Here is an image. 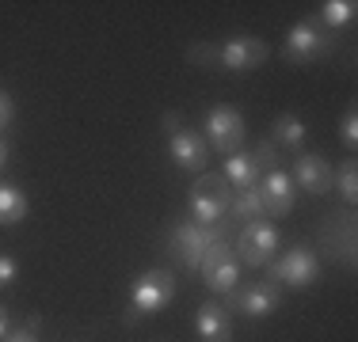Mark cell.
I'll return each mask as SVG.
<instances>
[{"instance_id":"1","label":"cell","mask_w":358,"mask_h":342,"mask_svg":"<svg viewBox=\"0 0 358 342\" xmlns=\"http://www.w3.org/2000/svg\"><path fill=\"white\" fill-rule=\"evenodd\" d=\"M229 236H233V221H217L214 228H202L187 217V221H176L172 225V232H168V251H172V259L183 262L187 270H199L206 247L214 244V239H229Z\"/></svg>"},{"instance_id":"2","label":"cell","mask_w":358,"mask_h":342,"mask_svg":"<svg viewBox=\"0 0 358 342\" xmlns=\"http://www.w3.org/2000/svg\"><path fill=\"white\" fill-rule=\"evenodd\" d=\"M160 126H164V133H168V152H172V164L179 171H194V175H202L206 164H210L206 137H202L199 130H191V126L176 114V110H164Z\"/></svg>"},{"instance_id":"3","label":"cell","mask_w":358,"mask_h":342,"mask_svg":"<svg viewBox=\"0 0 358 342\" xmlns=\"http://www.w3.org/2000/svg\"><path fill=\"white\" fill-rule=\"evenodd\" d=\"M233 186L221 171H202L194 179V191H191V221L202 228H214L217 221L229 217V205H233Z\"/></svg>"},{"instance_id":"4","label":"cell","mask_w":358,"mask_h":342,"mask_svg":"<svg viewBox=\"0 0 358 342\" xmlns=\"http://www.w3.org/2000/svg\"><path fill=\"white\" fill-rule=\"evenodd\" d=\"M176 301V274L172 270H145L130 285V312L126 323H138L141 315H157Z\"/></svg>"},{"instance_id":"5","label":"cell","mask_w":358,"mask_h":342,"mask_svg":"<svg viewBox=\"0 0 358 342\" xmlns=\"http://www.w3.org/2000/svg\"><path fill=\"white\" fill-rule=\"evenodd\" d=\"M331 50H336V34H328L313 20H297L294 27L286 31V42H282V57L289 65L324 61V57H331Z\"/></svg>"},{"instance_id":"6","label":"cell","mask_w":358,"mask_h":342,"mask_svg":"<svg viewBox=\"0 0 358 342\" xmlns=\"http://www.w3.org/2000/svg\"><path fill=\"white\" fill-rule=\"evenodd\" d=\"M202 137H206V144L221 156H233V152H241L244 137H248V122H244V114L236 107H210L206 110V122H202Z\"/></svg>"},{"instance_id":"7","label":"cell","mask_w":358,"mask_h":342,"mask_svg":"<svg viewBox=\"0 0 358 342\" xmlns=\"http://www.w3.org/2000/svg\"><path fill=\"white\" fill-rule=\"evenodd\" d=\"M199 274L202 281H206L210 293H233L236 285H241V262H236V251L229 239H214V244L206 247V255H202L199 262Z\"/></svg>"},{"instance_id":"8","label":"cell","mask_w":358,"mask_h":342,"mask_svg":"<svg viewBox=\"0 0 358 342\" xmlns=\"http://www.w3.org/2000/svg\"><path fill=\"white\" fill-rule=\"evenodd\" d=\"M267 267H271L267 281H278V285H289V289H309L320 281V259L309 247H289L278 259H271Z\"/></svg>"},{"instance_id":"9","label":"cell","mask_w":358,"mask_h":342,"mask_svg":"<svg viewBox=\"0 0 358 342\" xmlns=\"http://www.w3.org/2000/svg\"><path fill=\"white\" fill-rule=\"evenodd\" d=\"M278 244H282V236H278L275 225H267V221H248V225L241 228V236H236V262L241 267H267L271 259H275Z\"/></svg>"},{"instance_id":"10","label":"cell","mask_w":358,"mask_h":342,"mask_svg":"<svg viewBox=\"0 0 358 342\" xmlns=\"http://www.w3.org/2000/svg\"><path fill=\"white\" fill-rule=\"evenodd\" d=\"M278 304H282V289L275 281H248V285H236L233 293H225V312H244L252 320L271 315Z\"/></svg>"},{"instance_id":"11","label":"cell","mask_w":358,"mask_h":342,"mask_svg":"<svg viewBox=\"0 0 358 342\" xmlns=\"http://www.w3.org/2000/svg\"><path fill=\"white\" fill-rule=\"evenodd\" d=\"M267 57H271V46L263 38H255V34H233L229 42L217 46L214 65H221L225 73H252V68H259Z\"/></svg>"},{"instance_id":"12","label":"cell","mask_w":358,"mask_h":342,"mask_svg":"<svg viewBox=\"0 0 358 342\" xmlns=\"http://www.w3.org/2000/svg\"><path fill=\"white\" fill-rule=\"evenodd\" d=\"M294 179L305 194H328L331 179H336V168H331L320 152H297L294 156Z\"/></svg>"},{"instance_id":"13","label":"cell","mask_w":358,"mask_h":342,"mask_svg":"<svg viewBox=\"0 0 358 342\" xmlns=\"http://www.w3.org/2000/svg\"><path fill=\"white\" fill-rule=\"evenodd\" d=\"M320 239H324V251H328L331 262L339 259V262H347V267H355V217L351 213H343V217L331 213Z\"/></svg>"},{"instance_id":"14","label":"cell","mask_w":358,"mask_h":342,"mask_svg":"<svg viewBox=\"0 0 358 342\" xmlns=\"http://www.w3.org/2000/svg\"><path fill=\"white\" fill-rule=\"evenodd\" d=\"M194 331H199V342H233V315L225 312V304L206 301L194 312Z\"/></svg>"},{"instance_id":"15","label":"cell","mask_w":358,"mask_h":342,"mask_svg":"<svg viewBox=\"0 0 358 342\" xmlns=\"http://www.w3.org/2000/svg\"><path fill=\"white\" fill-rule=\"evenodd\" d=\"M259 194H263L267 213H275V217H286V213L294 209V179H289L282 168L263 171L259 175Z\"/></svg>"},{"instance_id":"16","label":"cell","mask_w":358,"mask_h":342,"mask_svg":"<svg viewBox=\"0 0 358 342\" xmlns=\"http://www.w3.org/2000/svg\"><path fill=\"white\" fill-rule=\"evenodd\" d=\"M221 175L229 179V186L233 191H252V186H259V164H255L252 152H233V156H225V168H221Z\"/></svg>"},{"instance_id":"17","label":"cell","mask_w":358,"mask_h":342,"mask_svg":"<svg viewBox=\"0 0 358 342\" xmlns=\"http://www.w3.org/2000/svg\"><path fill=\"white\" fill-rule=\"evenodd\" d=\"M271 130H275L271 144H282L286 152H297L305 144V137H309V126H305L294 110H282V114L275 118V126H271Z\"/></svg>"},{"instance_id":"18","label":"cell","mask_w":358,"mask_h":342,"mask_svg":"<svg viewBox=\"0 0 358 342\" xmlns=\"http://www.w3.org/2000/svg\"><path fill=\"white\" fill-rule=\"evenodd\" d=\"M31 202L15 183H0V225H20L27 217Z\"/></svg>"},{"instance_id":"19","label":"cell","mask_w":358,"mask_h":342,"mask_svg":"<svg viewBox=\"0 0 358 342\" xmlns=\"http://www.w3.org/2000/svg\"><path fill=\"white\" fill-rule=\"evenodd\" d=\"M229 217L233 221H263L267 217V205H263V194L259 186H252V191H236L233 194V205H229Z\"/></svg>"},{"instance_id":"20","label":"cell","mask_w":358,"mask_h":342,"mask_svg":"<svg viewBox=\"0 0 358 342\" xmlns=\"http://www.w3.org/2000/svg\"><path fill=\"white\" fill-rule=\"evenodd\" d=\"M355 15H358L355 0H324L320 4V23L328 27V34H339L343 27H351Z\"/></svg>"},{"instance_id":"21","label":"cell","mask_w":358,"mask_h":342,"mask_svg":"<svg viewBox=\"0 0 358 342\" xmlns=\"http://www.w3.org/2000/svg\"><path fill=\"white\" fill-rule=\"evenodd\" d=\"M331 186H339V198H343L347 205H355V202H358V164H355V160H347V164L336 171Z\"/></svg>"},{"instance_id":"22","label":"cell","mask_w":358,"mask_h":342,"mask_svg":"<svg viewBox=\"0 0 358 342\" xmlns=\"http://www.w3.org/2000/svg\"><path fill=\"white\" fill-rule=\"evenodd\" d=\"M339 137H343V144H347V149H358V114H355V107L351 110H347V114H343V122H339Z\"/></svg>"},{"instance_id":"23","label":"cell","mask_w":358,"mask_h":342,"mask_svg":"<svg viewBox=\"0 0 358 342\" xmlns=\"http://www.w3.org/2000/svg\"><path fill=\"white\" fill-rule=\"evenodd\" d=\"M38 315H31V323H23V327H12L8 331L4 342H38Z\"/></svg>"},{"instance_id":"24","label":"cell","mask_w":358,"mask_h":342,"mask_svg":"<svg viewBox=\"0 0 358 342\" xmlns=\"http://www.w3.org/2000/svg\"><path fill=\"white\" fill-rule=\"evenodd\" d=\"M252 156H255V164H259V171H275L278 168V152H275L271 141H259V149H255Z\"/></svg>"},{"instance_id":"25","label":"cell","mask_w":358,"mask_h":342,"mask_svg":"<svg viewBox=\"0 0 358 342\" xmlns=\"http://www.w3.org/2000/svg\"><path fill=\"white\" fill-rule=\"evenodd\" d=\"M187 61L191 65H214L217 61V46H206V42H202V46H191L187 50Z\"/></svg>"},{"instance_id":"26","label":"cell","mask_w":358,"mask_h":342,"mask_svg":"<svg viewBox=\"0 0 358 342\" xmlns=\"http://www.w3.org/2000/svg\"><path fill=\"white\" fill-rule=\"evenodd\" d=\"M15 278H20V262L12 255H0V289L15 285Z\"/></svg>"},{"instance_id":"27","label":"cell","mask_w":358,"mask_h":342,"mask_svg":"<svg viewBox=\"0 0 358 342\" xmlns=\"http://www.w3.org/2000/svg\"><path fill=\"white\" fill-rule=\"evenodd\" d=\"M12 118H15V99L8 96V88H0V137L12 126Z\"/></svg>"},{"instance_id":"28","label":"cell","mask_w":358,"mask_h":342,"mask_svg":"<svg viewBox=\"0 0 358 342\" xmlns=\"http://www.w3.org/2000/svg\"><path fill=\"white\" fill-rule=\"evenodd\" d=\"M8 331H12V315H8V308L0 304V342L8 339Z\"/></svg>"},{"instance_id":"29","label":"cell","mask_w":358,"mask_h":342,"mask_svg":"<svg viewBox=\"0 0 358 342\" xmlns=\"http://www.w3.org/2000/svg\"><path fill=\"white\" fill-rule=\"evenodd\" d=\"M8 156H12V149H8V141H4V137H0V171L8 168Z\"/></svg>"}]
</instances>
